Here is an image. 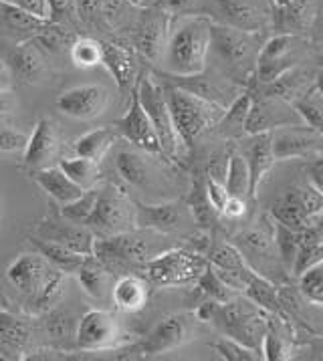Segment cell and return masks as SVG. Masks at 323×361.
Here are the masks:
<instances>
[{"mask_svg": "<svg viewBox=\"0 0 323 361\" xmlns=\"http://www.w3.org/2000/svg\"><path fill=\"white\" fill-rule=\"evenodd\" d=\"M210 20L205 16H186L168 32L164 49V67L176 77L202 75L210 51Z\"/></svg>", "mask_w": 323, "mask_h": 361, "instance_id": "cell-1", "label": "cell"}, {"mask_svg": "<svg viewBox=\"0 0 323 361\" xmlns=\"http://www.w3.org/2000/svg\"><path fill=\"white\" fill-rule=\"evenodd\" d=\"M164 95L174 119V128L186 147H190L205 131L217 128L224 114L221 103L205 99L182 87L166 89Z\"/></svg>", "mask_w": 323, "mask_h": 361, "instance_id": "cell-2", "label": "cell"}, {"mask_svg": "<svg viewBox=\"0 0 323 361\" xmlns=\"http://www.w3.org/2000/svg\"><path fill=\"white\" fill-rule=\"evenodd\" d=\"M210 321L224 333V337L236 339L243 345L252 347L261 353L269 319L267 311L250 299L233 297L226 303H217Z\"/></svg>", "mask_w": 323, "mask_h": 361, "instance_id": "cell-3", "label": "cell"}, {"mask_svg": "<svg viewBox=\"0 0 323 361\" xmlns=\"http://www.w3.org/2000/svg\"><path fill=\"white\" fill-rule=\"evenodd\" d=\"M208 267L205 255L188 248H172L160 252L144 264L147 281L154 287H186L194 285Z\"/></svg>", "mask_w": 323, "mask_h": 361, "instance_id": "cell-4", "label": "cell"}, {"mask_svg": "<svg viewBox=\"0 0 323 361\" xmlns=\"http://www.w3.org/2000/svg\"><path fill=\"white\" fill-rule=\"evenodd\" d=\"M271 216L291 231L305 232L323 218V194L311 184L285 190L271 204Z\"/></svg>", "mask_w": 323, "mask_h": 361, "instance_id": "cell-5", "label": "cell"}, {"mask_svg": "<svg viewBox=\"0 0 323 361\" xmlns=\"http://www.w3.org/2000/svg\"><path fill=\"white\" fill-rule=\"evenodd\" d=\"M85 226L102 236H111L119 232L135 228V204L114 184H105L99 188V198L93 214Z\"/></svg>", "mask_w": 323, "mask_h": 361, "instance_id": "cell-6", "label": "cell"}, {"mask_svg": "<svg viewBox=\"0 0 323 361\" xmlns=\"http://www.w3.org/2000/svg\"><path fill=\"white\" fill-rule=\"evenodd\" d=\"M135 93H138L140 105L144 107L146 116L150 117L154 130L158 133L164 156L166 158H178L180 149L186 147V145L182 144L176 128H174V119H172L170 107H168V102H166L164 89L156 85L152 81V77L144 75L140 85L135 87Z\"/></svg>", "mask_w": 323, "mask_h": 361, "instance_id": "cell-7", "label": "cell"}, {"mask_svg": "<svg viewBox=\"0 0 323 361\" xmlns=\"http://www.w3.org/2000/svg\"><path fill=\"white\" fill-rule=\"evenodd\" d=\"M93 257L102 260L103 264H133V267H144L152 257V246L147 243L146 234H138L135 228L128 232H119L111 236L95 238L93 245Z\"/></svg>", "mask_w": 323, "mask_h": 361, "instance_id": "cell-8", "label": "cell"}, {"mask_svg": "<svg viewBox=\"0 0 323 361\" xmlns=\"http://www.w3.org/2000/svg\"><path fill=\"white\" fill-rule=\"evenodd\" d=\"M299 61V37L293 32H281L271 37L257 57V81L267 85L279 79L283 73L291 71Z\"/></svg>", "mask_w": 323, "mask_h": 361, "instance_id": "cell-9", "label": "cell"}, {"mask_svg": "<svg viewBox=\"0 0 323 361\" xmlns=\"http://www.w3.org/2000/svg\"><path fill=\"white\" fill-rule=\"evenodd\" d=\"M293 126H303V119L297 114L293 103L269 95H259V99L252 97L247 128H245L247 133L255 135V133L283 130Z\"/></svg>", "mask_w": 323, "mask_h": 361, "instance_id": "cell-10", "label": "cell"}, {"mask_svg": "<svg viewBox=\"0 0 323 361\" xmlns=\"http://www.w3.org/2000/svg\"><path fill=\"white\" fill-rule=\"evenodd\" d=\"M192 335V321L186 315H168L135 345L140 357H158L184 345Z\"/></svg>", "mask_w": 323, "mask_h": 361, "instance_id": "cell-11", "label": "cell"}, {"mask_svg": "<svg viewBox=\"0 0 323 361\" xmlns=\"http://www.w3.org/2000/svg\"><path fill=\"white\" fill-rule=\"evenodd\" d=\"M119 341L116 317L102 309H91L75 327V343L81 351H105Z\"/></svg>", "mask_w": 323, "mask_h": 361, "instance_id": "cell-12", "label": "cell"}, {"mask_svg": "<svg viewBox=\"0 0 323 361\" xmlns=\"http://www.w3.org/2000/svg\"><path fill=\"white\" fill-rule=\"evenodd\" d=\"M57 273L41 252H25L6 269V279L18 293L32 299Z\"/></svg>", "mask_w": 323, "mask_h": 361, "instance_id": "cell-13", "label": "cell"}, {"mask_svg": "<svg viewBox=\"0 0 323 361\" xmlns=\"http://www.w3.org/2000/svg\"><path fill=\"white\" fill-rule=\"evenodd\" d=\"M114 128L118 130L119 137H126L138 149H142L146 154H154V156H164L158 133L154 130L150 117L146 116L144 107L140 105L135 89H133L132 102H130L126 116L118 119V121H114Z\"/></svg>", "mask_w": 323, "mask_h": 361, "instance_id": "cell-14", "label": "cell"}, {"mask_svg": "<svg viewBox=\"0 0 323 361\" xmlns=\"http://www.w3.org/2000/svg\"><path fill=\"white\" fill-rule=\"evenodd\" d=\"M273 154L277 161L295 158L323 156V133L311 130L309 126H293L273 131Z\"/></svg>", "mask_w": 323, "mask_h": 361, "instance_id": "cell-15", "label": "cell"}, {"mask_svg": "<svg viewBox=\"0 0 323 361\" xmlns=\"http://www.w3.org/2000/svg\"><path fill=\"white\" fill-rule=\"evenodd\" d=\"M109 93L102 85H79L65 91L57 99V109L71 119H93L107 107Z\"/></svg>", "mask_w": 323, "mask_h": 361, "instance_id": "cell-16", "label": "cell"}, {"mask_svg": "<svg viewBox=\"0 0 323 361\" xmlns=\"http://www.w3.org/2000/svg\"><path fill=\"white\" fill-rule=\"evenodd\" d=\"M168 32H170V15L164 8L146 13L140 20V29L135 37L138 51L147 61H162L164 49L168 43Z\"/></svg>", "mask_w": 323, "mask_h": 361, "instance_id": "cell-17", "label": "cell"}, {"mask_svg": "<svg viewBox=\"0 0 323 361\" xmlns=\"http://www.w3.org/2000/svg\"><path fill=\"white\" fill-rule=\"evenodd\" d=\"M25 168L29 170H41L53 164V159L59 152V135L51 119H39L35 130L30 133L25 145Z\"/></svg>", "mask_w": 323, "mask_h": 361, "instance_id": "cell-18", "label": "cell"}, {"mask_svg": "<svg viewBox=\"0 0 323 361\" xmlns=\"http://www.w3.org/2000/svg\"><path fill=\"white\" fill-rule=\"evenodd\" d=\"M39 238L53 240L57 245L71 248L79 255L91 257L97 236L85 224H77V222L67 220V222H43L39 226Z\"/></svg>", "mask_w": 323, "mask_h": 361, "instance_id": "cell-19", "label": "cell"}, {"mask_svg": "<svg viewBox=\"0 0 323 361\" xmlns=\"http://www.w3.org/2000/svg\"><path fill=\"white\" fill-rule=\"evenodd\" d=\"M184 208L180 202L135 204V228L150 232H172L180 228Z\"/></svg>", "mask_w": 323, "mask_h": 361, "instance_id": "cell-20", "label": "cell"}, {"mask_svg": "<svg viewBox=\"0 0 323 361\" xmlns=\"http://www.w3.org/2000/svg\"><path fill=\"white\" fill-rule=\"evenodd\" d=\"M210 49H214L226 63L240 65L250 57L252 43L249 32L231 25H210Z\"/></svg>", "mask_w": 323, "mask_h": 361, "instance_id": "cell-21", "label": "cell"}, {"mask_svg": "<svg viewBox=\"0 0 323 361\" xmlns=\"http://www.w3.org/2000/svg\"><path fill=\"white\" fill-rule=\"evenodd\" d=\"M247 166L250 176V196H257V190L261 186L267 172L275 166V154H273V131L255 133L252 142L247 147Z\"/></svg>", "mask_w": 323, "mask_h": 361, "instance_id": "cell-22", "label": "cell"}, {"mask_svg": "<svg viewBox=\"0 0 323 361\" xmlns=\"http://www.w3.org/2000/svg\"><path fill=\"white\" fill-rule=\"evenodd\" d=\"M32 180L41 186V188L61 206L77 200L85 190L77 186L73 180L67 173L61 170L59 166H47L41 170L32 172Z\"/></svg>", "mask_w": 323, "mask_h": 361, "instance_id": "cell-23", "label": "cell"}, {"mask_svg": "<svg viewBox=\"0 0 323 361\" xmlns=\"http://www.w3.org/2000/svg\"><path fill=\"white\" fill-rule=\"evenodd\" d=\"M11 69L15 73L16 79L25 83H37L41 81L47 69V61L43 55V47L37 43L35 39L27 43L18 44L11 59Z\"/></svg>", "mask_w": 323, "mask_h": 361, "instance_id": "cell-24", "label": "cell"}, {"mask_svg": "<svg viewBox=\"0 0 323 361\" xmlns=\"http://www.w3.org/2000/svg\"><path fill=\"white\" fill-rule=\"evenodd\" d=\"M217 6L224 20L235 29L252 35L263 27V16L255 0H217Z\"/></svg>", "mask_w": 323, "mask_h": 361, "instance_id": "cell-25", "label": "cell"}, {"mask_svg": "<svg viewBox=\"0 0 323 361\" xmlns=\"http://www.w3.org/2000/svg\"><path fill=\"white\" fill-rule=\"evenodd\" d=\"M111 299L118 309L126 313H135L144 309L150 299V287L144 279L135 275H126L119 279L111 289Z\"/></svg>", "mask_w": 323, "mask_h": 361, "instance_id": "cell-26", "label": "cell"}, {"mask_svg": "<svg viewBox=\"0 0 323 361\" xmlns=\"http://www.w3.org/2000/svg\"><path fill=\"white\" fill-rule=\"evenodd\" d=\"M313 81L309 83V77L305 73L297 71V69H291V71L283 73L279 79L267 83L261 89V95H269V97H279V99H285V102L295 103L297 99H301L309 89H313Z\"/></svg>", "mask_w": 323, "mask_h": 361, "instance_id": "cell-27", "label": "cell"}, {"mask_svg": "<svg viewBox=\"0 0 323 361\" xmlns=\"http://www.w3.org/2000/svg\"><path fill=\"white\" fill-rule=\"evenodd\" d=\"M119 133L114 126H103L83 133L73 142V149L77 156L99 161L109 152V147L118 142Z\"/></svg>", "mask_w": 323, "mask_h": 361, "instance_id": "cell-28", "label": "cell"}, {"mask_svg": "<svg viewBox=\"0 0 323 361\" xmlns=\"http://www.w3.org/2000/svg\"><path fill=\"white\" fill-rule=\"evenodd\" d=\"M30 243L37 248V252H41L57 271L65 273V275H75L77 269L83 264V260L87 259L85 255H79V252H75L67 246L57 245L53 240H44V238H39V236H32Z\"/></svg>", "mask_w": 323, "mask_h": 361, "instance_id": "cell-29", "label": "cell"}, {"mask_svg": "<svg viewBox=\"0 0 323 361\" xmlns=\"http://www.w3.org/2000/svg\"><path fill=\"white\" fill-rule=\"evenodd\" d=\"M236 245L243 255L257 257V259H271L275 250V224L263 222V226L243 232L236 238Z\"/></svg>", "mask_w": 323, "mask_h": 361, "instance_id": "cell-30", "label": "cell"}, {"mask_svg": "<svg viewBox=\"0 0 323 361\" xmlns=\"http://www.w3.org/2000/svg\"><path fill=\"white\" fill-rule=\"evenodd\" d=\"M103 47V59L102 65L111 73V77L116 79L119 87H126L135 79V63H133L132 55L121 49L119 44L114 43H102Z\"/></svg>", "mask_w": 323, "mask_h": 361, "instance_id": "cell-31", "label": "cell"}, {"mask_svg": "<svg viewBox=\"0 0 323 361\" xmlns=\"http://www.w3.org/2000/svg\"><path fill=\"white\" fill-rule=\"evenodd\" d=\"M107 267L102 260H97L93 255L83 260V264L77 269V281L79 285L85 289L89 297L93 299H103L107 293V283H109V275H107Z\"/></svg>", "mask_w": 323, "mask_h": 361, "instance_id": "cell-32", "label": "cell"}, {"mask_svg": "<svg viewBox=\"0 0 323 361\" xmlns=\"http://www.w3.org/2000/svg\"><path fill=\"white\" fill-rule=\"evenodd\" d=\"M250 105H252V95L243 93L235 97V102L231 103L228 109H224L221 121L217 123V128L224 137H240L243 133H247V117H249Z\"/></svg>", "mask_w": 323, "mask_h": 361, "instance_id": "cell-33", "label": "cell"}, {"mask_svg": "<svg viewBox=\"0 0 323 361\" xmlns=\"http://www.w3.org/2000/svg\"><path fill=\"white\" fill-rule=\"evenodd\" d=\"M30 337L29 321L0 309V349L20 351Z\"/></svg>", "mask_w": 323, "mask_h": 361, "instance_id": "cell-34", "label": "cell"}, {"mask_svg": "<svg viewBox=\"0 0 323 361\" xmlns=\"http://www.w3.org/2000/svg\"><path fill=\"white\" fill-rule=\"evenodd\" d=\"M116 168H118L119 176L132 184V186H146L147 180H150V161L147 158L140 152H133V149H123L116 156Z\"/></svg>", "mask_w": 323, "mask_h": 361, "instance_id": "cell-35", "label": "cell"}, {"mask_svg": "<svg viewBox=\"0 0 323 361\" xmlns=\"http://www.w3.org/2000/svg\"><path fill=\"white\" fill-rule=\"evenodd\" d=\"M224 186L228 196L233 198H252L250 196V176L247 159L240 154H233L226 161V172H224Z\"/></svg>", "mask_w": 323, "mask_h": 361, "instance_id": "cell-36", "label": "cell"}, {"mask_svg": "<svg viewBox=\"0 0 323 361\" xmlns=\"http://www.w3.org/2000/svg\"><path fill=\"white\" fill-rule=\"evenodd\" d=\"M59 168L73 180L77 186L83 190L93 188L99 178H102V170H99V161L89 158H65L59 161Z\"/></svg>", "mask_w": 323, "mask_h": 361, "instance_id": "cell-37", "label": "cell"}, {"mask_svg": "<svg viewBox=\"0 0 323 361\" xmlns=\"http://www.w3.org/2000/svg\"><path fill=\"white\" fill-rule=\"evenodd\" d=\"M243 293L247 295V299H250L255 305H259L267 313H279L281 311V299L277 287L271 281H267L263 275H259V273L250 276V281L247 283Z\"/></svg>", "mask_w": 323, "mask_h": 361, "instance_id": "cell-38", "label": "cell"}, {"mask_svg": "<svg viewBox=\"0 0 323 361\" xmlns=\"http://www.w3.org/2000/svg\"><path fill=\"white\" fill-rule=\"evenodd\" d=\"M196 285V293L200 297H205L206 301H217V303H226L235 297L236 290H233L221 276L217 275V271L212 269V264L208 262L206 271L200 275V279L194 283Z\"/></svg>", "mask_w": 323, "mask_h": 361, "instance_id": "cell-39", "label": "cell"}, {"mask_svg": "<svg viewBox=\"0 0 323 361\" xmlns=\"http://www.w3.org/2000/svg\"><path fill=\"white\" fill-rule=\"evenodd\" d=\"M67 276L65 273H57V275L53 276L47 285H44L43 289L39 290L32 299H29L30 309L35 311V313H49L51 309H55L59 301L63 299V295H65V287H67Z\"/></svg>", "mask_w": 323, "mask_h": 361, "instance_id": "cell-40", "label": "cell"}, {"mask_svg": "<svg viewBox=\"0 0 323 361\" xmlns=\"http://www.w3.org/2000/svg\"><path fill=\"white\" fill-rule=\"evenodd\" d=\"M293 105L305 126L323 133V95L315 89V85H313V89H309L301 99H297Z\"/></svg>", "mask_w": 323, "mask_h": 361, "instance_id": "cell-41", "label": "cell"}, {"mask_svg": "<svg viewBox=\"0 0 323 361\" xmlns=\"http://www.w3.org/2000/svg\"><path fill=\"white\" fill-rule=\"evenodd\" d=\"M97 198H99V188L93 186V188L85 190L77 200L65 204V206L61 208V216L65 218V220L77 222V224H85L89 220V216L93 214V210H95Z\"/></svg>", "mask_w": 323, "mask_h": 361, "instance_id": "cell-42", "label": "cell"}, {"mask_svg": "<svg viewBox=\"0 0 323 361\" xmlns=\"http://www.w3.org/2000/svg\"><path fill=\"white\" fill-rule=\"evenodd\" d=\"M299 243H301V232L291 231L285 224H281V222L275 220V246L279 250L281 260L289 269H293L297 252H299Z\"/></svg>", "mask_w": 323, "mask_h": 361, "instance_id": "cell-43", "label": "cell"}, {"mask_svg": "<svg viewBox=\"0 0 323 361\" xmlns=\"http://www.w3.org/2000/svg\"><path fill=\"white\" fill-rule=\"evenodd\" d=\"M69 49H71V59H73V63L77 67L89 69V67L102 65V43H97L93 39H75Z\"/></svg>", "mask_w": 323, "mask_h": 361, "instance_id": "cell-44", "label": "cell"}, {"mask_svg": "<svg viewBox=\"0 0 323 361\" xmlns=\"http://www.w3.org/2000/svg\"><path fill=\"white\" fill-rule=\"evenodd\" d=\"M299 279H301V290H303V295L307 299H311V301L323 305V260H319V262H315L309 269H305L299 275Z\"/></svg>", "mask_w": 323, "mask_h": 361, "instance_id": "cell-45", "label": "cell"}, {"mask_svg": "<svg viewBox=\"0 0 323 361\" xmlns=\"http://www.w3.org/2000/svg\"><path fill=\"white\" fill-rule=\"evenodd\" d=\"M0 13L4 16V20L11 25V27H15L18 30H39L43 29L47 23L43 20H39V18H35V16L27 15L25 11H20V8H16L13 4H8V2H4V0H0Z\"/></svg>", "mask_w": 323, "mask_h": 361, "instance_id": "cell-46", "label": "cell"}, {"mask_svg": "<svg viewBox=\"0 0 323 361\" xmlns=\"http://www.w3.org/2000/svg\"><path fill=\"white\" fill-rule=\"evenodd\" d=\"M214 349L221 353V357L228 361H255L259 360V357H263V355H259L257 349L243 345L240 341L231 339V337H224L221 341H217Z\"/></svg>", "mask_w": 323, "mask_h": 361, "instance_id": "cell-47", "label": "cell"}, {"mask_svg": "<svg viewBox=\"0 0 323 361\" xmlns=\"http://www.w3.org/2000/svg\"><path fill=\"white\" fill-rule=\"evenodd\" d=\"M190 210L194 218L202 224V226H208L210 220L214 216V208L206 196L205 182H196L194 184V190H192V198H190Z\"/></svg>", "mask_w": 323, "mask_h": 361, "instance_id": "cell-48", "label": "cell"}, {"mask_svg": "<svg viewBox=\"0 0 323 361\" xmlns=\"http://www.w3.org/2000/svg\"><path fill=\"white\" fill-rule=\"evenodd\" d=\"M35 41L41 44L43 49H49V51H59L61 47H65V44L71 47V43H73L71 37L67 35V30L57 29V27H47V25L37 32Z\"/></svg>", "mask_w": 323, "mask_h": 361, "instance_id": "cell-49", "label": "cell"}, {"mask_svg": "<svg viewBox=\"0 0 323 361\" xmlns=\"http://www.w3.org/2000/svg\"><path fill=\"white\" fill-rule=\"evenodd\" d=\"M205 188H206V196H208V200L212 204V208H214V212H219L221 214L222 210H224V206L228 202V192H226V186H224V182L219 180V178H214V176H210V173H206L205 178Z\"/></svg>", "mask_w": 323, "mask_h": 361, "instance_id": "cell-50", "label": "cell"}, {"mask_svg": "<svg viewBox=\"0 0 323 361\" xmlns=\"http://www.w3.org/2000/svg\"><path fill=\"white\" fill-rule=\"evenodd\" d=\"M27 140H29V137H27L23 131L15 130L13 126H6V123L0 121V154L25 149Z\"/></svg>", "mask_w": 323, "mask_h": 361, "instance_id": "cell-51", "label": "cell"}, {"mask_svg": "<svg viewBox=\"0 0 323 361\" xmlns=\"http://www.w3.org/2000/svg\"><path fill=\"white\" fill-rule=\"evenodd\" d=\"M8 4H13L16 8L25 11L27 15L35 16L43 23H51V6L49 0H4Z\"/></svg>", "mask_w": 323, "mask_h": 361, "instance_id": "cell-52", "label": "cell"}, {"mask_svg": "<svg viewBox=\"0 0 323 361\" xmlns=\"http://www.w3.org/2000/svg\"><path fill=\"white\" fill-rule=\"evenodd\" d=\"M71 327H73V321L67 313H53V317L49 321V331L55 337H67L71 333Z\"/></svg>", "mask_w": 323, "mask_h": 361, "instance_id": "cell-53", "label": "cell"}, {"mask_svg": "<svg viewBox=\"0 0 323 361\" xmlns=\"http://www.w3.org/2000/svg\"><path fill=\"white\" fill-rule=\"evenodd\" d=\"M309 184L323 194V156H315V159L307 166Z\"/></svg>", "mask_w": 323, "mask_h": 361, "instance_id": "cell-54", "label": "cell"}, {"mask_svg": "<svg viewBox=\"0 0 323 361\" xmlns=\"http://www.w3.org/2000/svg\"><path fill=\"white\" fill-rule=\"evenodd\" d=\"M245 210H247V200H243V198H233V196H231L221 214H224L226 218H240L245 214Z\"/></svg>", "mask_w": 323, "mask_h": 361, "instance_id": "cell-55", "label": "cell"}, {"mask_svg": "<svg viewBox=\"0 0 323 361\" xmlns=\"http://www.w3.org/2000/svg\"><path fill=\"white\" fill-rule=\"evenodd\" d=\"M194 2L196 0H162L160 8H164L168 15L170 13H186L194 6Z\"/></svg>", "mask_w": 323, "mask_h": 361, "instance_id": "cell-56", "label": "cell"}, {"mask_svg": "<svg viewBox=\"0 0 323 361\" xmlns=\"http://www.w3.org/2000/svg\"><path fill=\"white\" fill-rule=\"evenodd\" d=\"M13 83H15V73H13L8 63H4V61L0 59V89L13 91Z\"/></svg>", "mask_w": 323, "mask_h": 361, "instance_id": "cell-57", "label": "cell"}, {"mask_svg": "<svg viewBox=\"0 0 323 361\" xmlns=\"http://www.w3.org/2000/svg\"><path fill=\"white\" fill-rule=\"evenodd\" d=\"M71 0H49V6H51V20H55L57 15H65L67 8H69Z\"/></svg>", "mask_w": 323, "mask_h": 361, "instance_id": "cell-58", "label": "cell"}, {"mask_svg": "<svg viewBox=\"0 0 323 361\" xmlns=\"http://www.w3.org/2000/svg\"><path fill=\"white\" fill-rule=\"evenodd\" d=\"M11 107H13V91L0 89V114L8 111Z\"/></svg>", "mask_w": 323, "mask_h": 361, "instance_id": "cell-59", "label": "cell"}, {"mask_svg": "<svg viewBox=\"0 0 323 361\" xmlns=\"http://www.w3.org/2000/svg\"><path fill=\"white\" fill-rule=\"evenodd\" d=\"M271 2H273V6H275L279 13H283V11H287V8L293 4L295 0H271Z\"/></svg>", "mask_w": 323, "mask_h": 361, "instance_id": "cell-60", "label": "cell"}, {"mask_svg": "<svg viewBox=\"0 0 323 361\" xmlns=\"http://www.w3.org/2000/svg\"><path fill=\"white\" fill-rule=\"evenodd\" d=\"M313 83H315V89L323 95V69L313 75Z\"/></svg>", "mask_w": 323, "mask_h": 361, "instance_id": "cell-61", "label": "cell"}, {"mask_svg": "<svg viewBox=\"0 0 323 361\" xmlns=\"http://www.w3.org/2000/svg\"><path fill=\"white\" fill-rule=\"evenodd\" d=\"M322 69H323V57H322Z\"/></svg>", "mask_w": 323, "mask_h": 361, "instance_id": "cell-62", "label": "cell"}]
</instances>
